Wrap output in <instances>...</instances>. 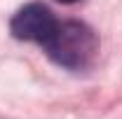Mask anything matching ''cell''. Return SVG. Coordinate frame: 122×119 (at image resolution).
Here are the masks:
<instances>
[{"mask_svg":"<svg viewBox=\"0 0 122 119\" xmlns=\"http://www.w3.org/2000/svg\"><path fill=\"white\" fill-rule=\"evenodd\" d=\"M56 16L52 14V9L45 7L42 2H28L24 5L10 21V33L12 37L21 42H38L45 45L49 35L56 28Z\"/></svg>","mask_w":122,"mask_h":119,"instance_id":"obj_2","label":"cell"},{"mask_svg":"<svg viewBox=\"0 0 122 119\" xmlns=\"http://www.w3.org/2000/svg\"><path fill=\"white\" fill-rule=\"evenodd\" d=\"M45 54L56 65L66 70H85L89 68L99 54V37L92 26L77 19L59 21L54 33L45 45Z\"/></svg>","mask_w":122,"mask_h":119,"instance_id":"obj_1","label":"cell"},{"mask_svg":"<svg viewBox=\"0 0 122 119\" xmlns=\"http://www.w3.org/2000/svg\"><path fill=\"white\" fill-rule=\"evenodd\" d=\"M56 2H61V5H75V2H80V0H56Z\"/></svg>","mask_w":122,"mask_h":119,"instance_id":"obj_3","label":"cell"}]
</instances>
